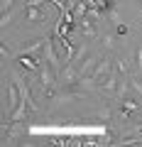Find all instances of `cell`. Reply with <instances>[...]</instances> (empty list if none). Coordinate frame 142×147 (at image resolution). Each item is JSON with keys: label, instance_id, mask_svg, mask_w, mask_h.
<instances>
[{"label": "cell", "instance_id": "cell-1", "mask_svg": "<svg viewBox=\"0 0 142 147\" xmlns=\"http://www.w3.org/2000/svg\"><path fill=\"white\" fill-rule=\"evenodd\" d=\"M120 113H122V118H127V120H130V118H135V113H140V103L125 98V100L120 103Z\"/></svg>", "mask_w": 142, "mask_h": 147}, {"label": "cell", "instance_id": "cell-2", "mask_svg": "<svg viewBox=\"0 0 142 147\" xmlns=\"http://www.w3.org/2000/svg\"><path fill=\"white\" fill-rule=\"evenodd\" d=\"M125 32H127V27L120 22V25H118V34H125Z\"/></svg>", "mask_w": 142, "mask_h": 147}]
</instances>
